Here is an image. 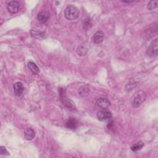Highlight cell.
Wrapping results in <instances>:
<instances>
[{
	"label": "cell",
	"mask_w": 158,
	"mask_h": 158,
	"mask_svg": "<svg viewBox=\"0 0 158 158\" xmlns=\"http://www.w3.org/2000/svg\"><path fill=\"white\" fill-rule=\"evenodd\" d=\"M146 98V94L143 90L137 91L130 99V104L133 107L137 108L144 103Z\"/></svg>",
	"instance_id": "1"
},
{
	"label": "cell",
	"mask_w": 158,
	"mask_h": 158,
	"mask_svg": "<svg viewBox=\"0 0 158 158\" xmlns=\"http://www.w3.org/2000/svg\"><path fill=\"white\" fill-rule=\"evenodd\" d=\"M79 9L73 5H69L64 10V16L69 21H74L77 19L79 16Z\"/></svg>",
	"instance_id": "2"
},
{
	"label": "cell",
	"mask_w": 158,
	"mask_h": 158,
	"mask_svg": "<svg viewBox=\"0 0 158 158\" xmlns=\"http://www.w3.org/2000/svg\"><path fill=\"white\" fill-rule=\"evenodd\" d=\"M148 55L151 57H155L157 56L158 54V42L157 38L155 39L151 43L149 48L147 50Z\"/></svg>",
	"instance_id": "3"
},
{
	"label": "cell",
	"mask_w": 158,
	"mask_h": 158,
	"mask_svg": "<svg viewBox=\"0 0 158 158\" xmlns=\"http://www.w3.org/2000/svg\"><path fill=\"white\" fill-rule=\"evenodd\" d=\"M97 119L101 122H106L109 121L112 117L111 112L106 109H103L97 113Z\"/></svg>",
	"instance_id": "4"
},
{
	"label": "cell",
	"mask_w": 158,
	"mask_h": 158,
	"mask_svg": "<svg viewBox=\"0 0 158 158\" xmlns=\"http://www.w3.org/2000/svg\"><path fill=\"white\" fill-rule=\"evenodd\" d=\"M49 17V12L47 9H42L37 14V19L40 23L46 22Z\"/></svg>",
	"instance_id": "5"
},
{
	"label": "cell",
	"mask_w": 158,
	"mask_h": 158,
	"mask_svg": "<svg viewBox=\"0 0 158 158\" xmlns=\"http://www.w3.org/2000/svg\"><path fill=\"white\" fill-rule=\"evenodd\" d=\"M21 4L16 1H13L9 2L7 5V9L8 11L11 14H16L19 12Z\"/></svg>",
	"instance_id": "6"
},
{
	"label": "cell",
	"mask_w": 158,
	"mask_h": 158,
	"mask_svg": "<svg viewBox=\"0 0 158 158\" xmlns=\"http://www.w3.org/2000/svg\"><path fill=\"white\" fill-rule=\"evenodd\" d=\"M96 105L99 107L105 109L107 108L109 106H110L111 103L109 101L107 100V99L101 97V98H98L97 100Z\"/></svg>",
	"instance_id": "7"
},
{
	"label": "cell",
	"mask_w": 158,
	"mask_h": 158,
	"mask_svg": "<svg viewBox=\"0 0 158 158\" xmlns=\"http://www.w3.org/2000/svg\"><path fill=\"white\" fill-rule=\"evenodd\" d=\"M14 92L16 96H21L24 92V87L22 82H17L14 84Z\"/></svg>",
	"instance_id": "8"
},
{
	"label": "cell",
	"mask_w": 158,
	"mask_h": 158,
	"mask_svg": "<svg viewBox=\"0 0 158 158\" xmlns=\"http://www.w3.org/2000/svg\"><path fill=\"white\" fill-rule=\"evenodd\" d=\"M104 36H105V33H104L103 31L101 30L97 31L93 36V42L95 44H100L103 41Z\"/></svg>",
	"instance_id": "9"
},
{
	"label": "cell",
	"mask_w": 158,
	"mask_h": 158,
	"mask_svg": "<svg viewBox=\"0 0 158 158\" xmlns=\"http://www.w3.org/2000/svg\"><path fill=\"white\" fill-rule=\"evenodd\" d=\"M24 138L27 140H32L35 137V132L31 128H27L24 132Z\"/></svg>",
	"instance_id": "10"
},
{
	"label": "cell",
	"mask_w": 158,
	"mask_h": 158,
	"mask_svg": "<svg viewBox=\"0 0 158 158\" xmlns=\"http://www.w3.org/2000/svg\"><path fill=\"white\" fill-rule=\"evenodd\" d=\"M28 68L31 71V72L34 74V75H37L40 73V69L37 66L36 64H35L33 62H28L27 64Z\"/></svg>",
	"instance_id": "11"
},
{
	"label": "cell",
	"mask_w": 158,
	"mask_h": 158,
	"mask_svg": "<svg viewBox=\"0 0 158 158\" xmlns=\"http://www.w3.org/2000/svg\"><path fill=\"white\" fill-rule=\"evenodd\" d=\"M144 146V142L142 141H139L135 143H134L132 146H131V150L132 151H138L142 149V148Z\"/></svg>",
	"instance_id": "12"
},
{
	"label": "cell",
	"mask_w": 158,
	"mask_h": 158,
	"mask_svg": "<svg viewBox=\"0 0 158 158\" xmlns=\"http://www.w3.org/2000/svg\"><path fill=\"white\" fill-rule=\"evenodd\" d=\"M88 52V48L83 45H80L77 49V53L80 56H85Z\"/></svg>",
	"instance_id": "13"
},
{
	"label": "cell",
	"mask_w": 158,
	"mask_h": 158,
	"mask_svg": "<svg viewBox=\"0 0 158 158\" xmlns=\"http://www.w3.org/2000/svg\"><path fill=\"white\" fill-rule=\"evenodd\" d=\"M90 93V90L86 86H82L78 89V93L81 96L85 97L89 95Z\"/></svg>",
	"instance_id": "14"
},
{
	"label": "cell",
	"mask_w": 158,
	"mask_h": 158,
	"mask_svg": "<svg viewBox=\"0 0 158 158\" xmlns=\"http://www.w3.org/2000/svg\"><path fill=\"white\" fill-rule=\"evenodd\" d=\"M31 35H32V37L37 39H43L44 38H45V35H44V33L37 31V30H31Z\"/></svg>",
	"instance_id": "15"
},
{
	"label": "cell",
	"mask_w": 158,
	"mask_h": 158,
	"mask_svg": "<svg viewBox=\"0 0 158 158\" xmlns=\"http://www.w3.org/2000/svg\"><path fill=\"white\" fill-rule=\"evenodd\" d=\"M77 126V122L74 119H70L66 123V127L71 129H75Z\"/></svg>",
	"instance_id": "16"
},
{
	"label": "cell",
	"mask_w": 158,
	"mask_h": 158,
	"mask_svg": "<svg viewBox=\"0 0 158 158\" xmlns=\"http://www.w3.org/2000/svg\"><path fill=\"white\" fill-rule=\"evenodd\" d=\"M157 4L158 2L157 0H151V1H150L148 3L147 8L148 9L150 10V11H152V10L155 9L156 8H157Z\"/></svg>",
	"instance_id": "17"
},
{
	"label": "cell",
	"mask_w": 158,
	"mask_h": 158,
	"mask_svg": "<svg viewBox=\"0 0 158 158\" xmlns=\"http://www.w3.org/2000/svg\"><path fill=\"white\" fill-rule=\"evenodd\" d=\"M137 85V83L135 82V81L131 80L128 83H127V85H125V90L127 91H131L133 88H134Z\"/></svg>",
	"instance_id": "18"
},
{
	"label": "cell",
	"mask_w": 158,
	"mask_h": 158,
	"mask_svg": "<svg viewBox=\"0 0 158 158\" xmlns=\"http://www.w3.org/2000/svg\"><path fill=\"white\" fill-rule=\"evenodd\" d=\"M83 26L84 29L88 30V28H90L91 27V23L90 20L89 19H85V21H84V22H83Z\"/></svg>",
	"instance_id": "19"
},
{
	"label": "cell",
	"mask_w": 158,
	"mask_h": 158,
	"mask_svg": "<svg viewBox=\"0 0 158 158\" xmlns=\"http://www.w3.org/2000/svg\"><path fill=\"white\" fill-rule=\"evenodd\" d=\"M0 154H1V155L6 156H9V153L8 152L7 150L6 149V148H5L4 146H3L0 147Z\"/></svg>",
	"instance_id": "20"
},
{
	"label": "cell",
	"mask_w": 158,
	"mask_h": 158,
	"mask_svg": "<svg viewBox=\"0 0 158 158\" xmlns=\"http://www.w3.org/2000/svg\"><path fill=\"white\" fill-rule=\"evenodd\" d=\"M122 2L125 3H132L134 2V1H122Z\"/></svg>",
	"instance_id": "21"
}]
</instances>
